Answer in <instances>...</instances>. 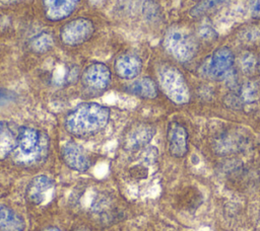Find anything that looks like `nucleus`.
<instances>
[{
	"label": "nucleus",
	"mask_w": 260,
	"mask_h": 231,
	"mask_svg": "<svg viewBox=\"0 0 260 231\" xmlns=\"http://www.w3.org/2000/svg\"><path fill=\"white\" fill-rule=\"evenodd\" d=\"M164 48L177 62L188 63L197 55L199 44L195 34L188 28L172 26L164 36Z\"/></svg>",
	"instance_id": "nucleus-2"
},
{
	"label": "nucleus",
	"mask_w": 260,
	"mask_h": 231,
	"mask_svg": "<svg viewBox=\"0 0 260 231\" xmlns=\"http://www.w3.org/2000/svg\"><path fill=\"white\" fill-rule=\"evenodd\" d=\"M109 107L98 102H82L73 107L64 119V128L72 136L85 138L96 135L108 125Z\"/></svg>",
	"instance_id": "nucleus-1"
},
{
	"label": "nucleus",
	"mask_w": 260,
	"mask_h": 231,
	"mask_svg": "<svg viewBox=\"0 0 260 231\" xmlns=\"http://www.w3.org/2000/svg\"><path fill=\"white\" fill-rule=\"evenodd\" d=\"M258 70L260 71V58H259V63H258Z\"/></svg>",
	"instance_id": "nucleus-31"
},
{
	"label": "nucleus",
	"mask_w": 260,
	"mask_h": 231,
	"mask_svg": "<svg viewBox=\"0 0 260 231\" xmlns=\"http://www.w3.org/2000/svg\"><path fill=\"white\" fill-rule=\"evenodd\" d=\"M230 1L231 0H200L191 7L189 15L192 18H201L218 10Z\"/></svg>",
	"instance_id": "nucleus-17"
},
{
	"label": "nucleus",
	"mask_w": 260,
	"mask_h": 231,
	"mask_svg": "<svg viewBox=\"0 0 260 231\" xmlns=\"http://www.w3.org/2000/svg\"><path fill=\"white\" fill-rule=\"evenodd\" d=\"M76 231H90V230L87 229V228H79V229H77Z\"/></svg>",
	"instance_id": "nucleus-29"
},
{
	"label": "nucleus",
	"mask_w": 260,
	"mask_h": 231,
	"mask_svg": "<svg viewBox=\"0 0 260 231\" xmlns=\"http://www.w3.org/2000/svg\"><path fill=\"white\" fill-rule=\"evenodd\" d=\"M249 9L253 18L260 19V0H250Z\"/></svg>",
	"instance_id": "nucleus-26"
},
{
	"label": "nucleus",
	"mask_w": 260,
	"mask_h": 231,
	"mask_svg": "<svg viewBox=\"0 0 260 231\" xmlns=\"http://www.w3.org/2000/svg\"><path fill=\"white\" fill-rule=\"evenodd\" d=\"M126 90L130 94H133L143 99H154L158 95L157 84L152 78L148 76L135 80L127 86Z\"/></svg>",
	"instance_id": "nucleus-16"
},
{
	"label": "nucleus",
	"mask_w": 260,
	"mask_h": 231,
	"mask_svg": "<svg viewBox=\"0 0 260 231\" xmlns=\"http://www.w3.org/2000/svg\"><path fill=\"white\" fill-rule=\"evenodd\" d=\"M1 1H3V2H14L16 0H1Z\"/></svg>",
	"instance_id": "nucleus-30"
},
{
	"label": "nucleus",
	"mask_w": 260,
	"mask_h": 231,
	"mask_svg": "<svg viewBox=\"0 0 260 231\" xmlns=\"http://www.w3.org/2000/svg\"><path fill=\"white\" fill-rule=\"evenodd\" d=\"M238 38L244 45H255L260 42V25L247 24L238 31Z\"/></svg>",
	"instance_id": "nucleus-21"
},
{
	"label": "nucleus",
	"mask_w": 260,
	"mask_h": 231,
	"mask_svg": "<svg viewBox=\"0 0 260 231\" xmlns=\"http://www.w3.org/2000/svg\"><path fill=\"white\" fill-rule=\"evenodd\" d=\"M17 150L18 159L21 163L32 164L46 157L49 147L47 137L39 130L23 126L19 128L17 134Z\"/></svg>",
	"instance_id": "nucleus-4"
},
{
	"label": "nucleus",
	"mask_w": 260,
	"mask_h": 231,
	"mask_svg": "<svg viewBox=\"0 0 260 231\" xmlns=\"http://www.w3.org/2000/svg\"><path fill=\"white\" fill-rule=\"evenodd\" d=\"M41 231H62L60 228L56 227V226H49V227H46L44 229H42Z\"/></svg>",
	"instance_id": "nucleus-27"
},
{
	"label": "nucleus",
	"mask_w": 260,
	"mask_h": 231,
	"mask_svg": "<svg viewBox=\"0 0 260 231\" xmlns=\"http://www.w3.org/2000/svg\"><path fill=\"white\" fill-rule=\"evenodd\" d=\"M193 1H197V2H198V1H200V0H193Z\"/></svg>",
	"instance_id": "nucleus-33"
},
{
	"label": "nucleus",
	"mask_w": 260,
	"mask_h": 231,
	"mask_svg": "<svg viewBox=\"0 0 260 231\" xmlns=\"http://www.w3.org/2000/svg\"><path fill=\"white\" fill-rule=\"evenodd\" d=\"M54 36L50 32L41 31L30 40L29 47L32 52L37 54H44L49 52L54 47Z\"/></svg>",
	"instance_id": "nucleus-18"
},
{
	"label": "nucleus",
	"mask_w": 260,
	"mask_h": 231,
	"mask_svg": "<svg viewBox=\"0 0 260 231\" xmlns=\"http://www.w3.org/2000/svg\"><path fill=\"white\" fill-rule=\"evenodd\" d=\"M259 58L251 51L243 52L239 57V66L246 75H252L258 69Z\"/></svg>",
	"instance_id": "nucleus-22"
},
{
	"label": "nucleus",
	"mask_w": 260,
	"mask_h": 231,
	"mask_svg": "<svg viewBox=\"0 0 260 231\" xmlns=\"http://www.w3.org/2000/svg\"><path fill=\"white\" fill-rule=\"evenodd\" d=\"M4 188H3V186L0 184V198L2 197V196H4Z\"/></svg>",
	"instance_id": "nucleus-28"
},
{
	"label": "nucleus",
	"mask_w": 260,
	"mask_h": 231,
	"mask_svg": "<svg viewBox=\"0 0 260 231\" xmlns=\"http://www.w3.org/2000/svg\"><path fill=\"white\" fill-rule=\"evenodd\" d=\"M2 127H3V126H2V124H1V123H0V131H1V129H2Z\"/></svg>",
	"instance_id": "nucleus-32"
},
{
	"label": "nucleus",
	"mask_w": 260,
	"mask_h": 231,
	"mask_svg": "<svg viewBox=\"0 0 260 231\" xmlns=\"http://www.w3.org/2000/svg\"><path fill=\"white\" fill-rule=\"evenodd\" d=\"M80 0H42L45 16L51 21L67 18L76 9Z\"/></svg>",
	"instance_id": "nucleus-13"
},
{
	"label": "nucleus",
	"mask_w": 260,
	"mask_h": 231,
	"mask_svg": "<svg viewBox=\"0 0 260 231\" xmlns=\"http://www.w3.org/2000/svg\"><path fill=\"white\" fill-rule=\"evenodd\" d=\"M112 79L111 70L109 67L101 62L89 64L82 72L81 83L83 87L91 92L105 91Z\"/></svg>",
	"instance_id": "nucleus-7"
},
{
	"label": "nucleus",
	"mask_w": 260,
	"mask_h": 231,
	"mask_svg": "<svg viewBox=\"0 0 260 231\" xmlns=\"http://www.w3.org/2000/svg\"><path fill=\"white\" fill-rule=\"evenodd\" d=\"M17 135H14L9 129L2 127L0 131V159L8 157L17 147Z\"/></svg>",
	"instance_id": "nucleus-19"
},
{
	"label": "nucleus",
	"mask_w": 260,
	"mask_h": 231,
	"mask_svg": "<svg viewBox=\"0 0 260 231\" xmlns=\"http://www.w3.org/2000/svg\"><path fill=\"white\" fill-rule=\"evenodd\" d=\"M142 60L134 54H122L114 61V70L118 77L126 80L136 78L142 70Z\"/></svg>",
	"instance_id": "nucleus-12"
},
{
	"label": "nucleus",
	"mask_w": 260,
	"mask_h": 231,
	"mask_svg": "<svg viewBox=\"0 0 260 231\" xmlns=\"http://www.w3.org/2000/svg\"><path fill=\"white\" fill-rule=\"evenodd\" d=\"M167 141L170 154L175 158H183L188 153L189 149V134L187 128L173 121L167 129Z\"/></svg>",
	"instance_id": "nucleus-9"
},
{
	"label": "nucleus",
	"mask_w": 260,
	"mask_h": 231,
	"mask_svg": "<svg viewBox=\"0 0 260 231\" xmlns=\"http://www.w3.org/2000/svg\"><path fill=\"white\" fill-rule=\"evenodd\" d=\"M14 93L8 89L0 88V105L7 104L14 99Z\"/></svg>",
	"instance_id": "nucleus-25"
},
{
	"label": "nucleus",
	"mask_w": 260,
	"mask_h": 231,
	"mask_svg": "<svg viewBox=\"0 0 260 231\" xmlns=\"http://www.w3.org/2000/svg\"><path fill=\"white\" fill-rule=\"evenodd\" d=\"M24 218L10 207L0 204V231H24Z\"/></svg>",
	"instance_id": "nucleus-15"
},
{
	"label": "nucleus",
	"mask_w": 260,
	"mask_h": 231,
	"mask_svg": "<svg viewBox=\"0 0 260 231\" xmlns=\"http://www.w3.org/2000/svg\"><path fill=\"white\" fill-rule=\"evenodd\" d=\"M235 54L228 46L215 49L199 66V74L207 79L225 81L235 70Z\"/></svg>",
	"instance_id": "nucleus-5"
},
{
	"label": "nucleus",
	"mask_w": 260,
	"mask_h": 231,
	"mask_svg": "<svg viewBox=\"0 0 260 231\" xmlns=\"http://www.w3.org/2000/svg\"><path fill=\"white\" fill-rule=\"evenodd\" d=\"M155 135V128L146 123H139L129 128L123 136L122 145L128 151L144 148L150 143Z\"/></svg>",
	"instance_id": "nucleus-8"
},
{
	"label": "nucleus",
	"mask_w": 260,
	"mask_h": 231,
	"mask_svg": "<svg viewBox=\"0 0 260 231\" xmlns=\"http://www.w3.org/2000/svg\"><path fill=\"white\" fill-rule=\"evenodd\" d=\"M245 138L236 132H228L220 135L214 142L213 148L218 155L233 154L245 147Z\"/></svg>",
	"instance_id": "nucleus-14"
},
{
	"label": "nucleus",
	"mask_w": 260,
	"mask_h": 231,
	"mask_svg": "<svg viewBox=\"0 0 260 231\" xmlns=\"http://www.w3.org/2000/svg\"><path fill=\"white\" fill-rule=\"evenodd\" d=\"M61 156L64 163L73 171L82 173L90 168L91 162L85 151L73 141H68L62 146Z\"/></svg>",
	"instance_id": "nucleus-10"
},
{
	"label": "nucleus",
	"mask_w": 260,
	"mask_h": 231,
	"mask_svg": "<svg viewBox=\"0 0 260 231\" xmlns=\"http://www.w3.org/2000/svg\"><path fill=\"white\" fill-rule=\"evenodd\" d=\"M223 103L226 107L234 109V110H241L244 109V104L239 96V94L237 93V91H233L228 93L224 97H223Z\"/></svg>",
	"instance_id": "nucleus-23"
},
{
	"label": "nucleus",
	"mask_w": 260,
	"mask_h": 231,
	"mask_svg": "<svg viewBox=\"0 0 260 231\" xmlns=\"http://www.w3.org/2000/svg\"><path fill=\"white\" fill-rule=\"evenodd\" d=\"M157 81L164 94L175 104L184 105L191 99V92L182 71L170 64L161 65L157 70Z\"/></svg>",
	"instance_id": "nucleus-3"
},
{
	"label": "nucleus",
	"mask_w": 260,
	"mask_h": 231,
	"mask_svg": "<svg viewBox=\"0 0 260 231\" xmlns=\"http://www.w3.org/2000/svg\"><path fill=\"white\" fill-rule=\"evenodd\" d=\"M93 32V22L88 18L78 17L62 26L60 30V40L64 45L74 47L88 41Z\"/></svg>",
	"instance_id": "nucleus-6"
},
{
	"label": "nucleus",
	"mask_w": 260,
	"mask_h": 231,
	"mask_svg": "<svg viewBox=\"0 0 260 231\" xmlns=\"http://www.w3.org/2000/svg\"><path fill=\"white\" fill-rule=\"evenodd\" d=\"M54 181L45 174L35 176L25 189L26 201L32 206H39L46 200L48 194L53 189Z\"/></svg>",
	"instance_id": "nucleus-11"
},
{
	"label": "nucleus",
	"mask_w": 260,
	"mask_h": 231,
	"mask_svg": "<svg viewBox=\"0 0 260 231\" xmlns=\"http://www.w3.org/2000/svg\"><path fill=\"white\" fill-rule=\"evenodd\" d=\"M237 93L239 94L245 108L246 105L253 104L257 101L259 95V84L256 81H247L239 87Z\"/></svg>",
	"instance_id": "nucleus-20"
},
{
	"label": "nucleus",
	"mask_w": 260,
	"mask_h": 231,
	"mask_svg": "<svg viewBox=\"0 0 260 231\" xmlns=\"http://www.w3.org/2000/svg\"><path fill=\"white\" fill-rule=\"evenodd\" d=\"M199 35L202 37V38H205L206 41H212L214 38L217 37V33L215 31L214 28H212L210 25H202L199 30Z\"/></svg>",
	"instance_id": "nucleus-24"
}]
</instances>
